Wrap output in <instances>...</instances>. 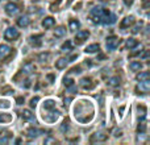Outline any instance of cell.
Masks as SVG:
<instances>
[{"instance_id":"cell-1","label":"cell","mask_w":150,"mask_h":145,"mask_svg":"<svg viewBox=\"0 0 150 145\" xmlns=\"http://www.w3.org/2000/svg\"><path fill=\"white\" fill-rule=\"evenodd\" d=\"M91 16H92L95 23H103V24H113L116 21V16L111 15L108 11H105L101 7H96L91 11Z\"/></svg>"},{"instance_id":"cell-2","label":"cell","mask_w":150,"mask_h":145,"mask_svg":"<svg viewBox=\"0 0 150 145\" xmlns=\"http://www.w3.org/2000/svg\"><path fill=\"white\" fill-rule=\"evenodd\" d=\"M18 37H20V32H18L16 28H13V26L8 28L7 31H5V33H4V38L8 40V41H13V40H17Z\"/></svg>"},{"instance_id":"cell-3","label":"cell","mask_w":150,"mask_h":145,"mask_svg":"<svg viewBox=\"0 0 150 145\" xmlns=\"http://www.w3.org/2000/svg\"><path fill=\"white\" fill-rule=\"evenodd\" d=\"M105 45H107V49L108 50H116V48L120 45V38H117L116 36H111L107 38L105 41Z\"/></svg>"},{"instance_id":"cell-4","label":"cell","mask_w":150,"mask_h":145,"mask_svg":"<svg viewBox=\"0 0 150 145\" xmlns=\"http://www.w3.org/2000/svg\"><path fill=\"white\" fill-rule=\"evenodd\" d=\"M5 12L9 16H16L20 13V8H18L17 4H15V3H8V4L5 5Z\"/></svg>"},{"instance_id":"cell-5","label":"cell","mask_w":150,"mask_h":145,"mask_svg":"<svg viewBox=\"0 0 150 145\" xmlns=\"http://www.w3.org/2000/svg\"><path fill=\"white\" fill-rule=\"evenodd\" d=\"M149 90H150V82H149V79L140 80V85H137V87H136V91H138V92H141V94L149 92Z\"/></svg>"},{"instance_id":"cell-6","label":"cell","mask_w":150,"mask_h":145,"mask_svg":"<svg viewBox=\"0 0 150 145\" xmlns=\"http://www.w3.org/2000/svg\"><path fill=\"white\" fill-rule=\"evenodd\" d=\"M88 37H90V32L88 31H79L75 34V41H76L78 44H83Z\"/></svg>"},{"instance_id":"cell-7","label":"cell","mask_w":150,"mask_h":145,"mask_svg":"<svg viewBox=\"0 0 150 145\" xmlns=\"http://www.w3.org/2000/svg\"><path fill=\"white\" fill-rule=\"evenodd\" d=\"M29 42H30L32 46L38 48L42 44V34H36V36H30L29 37Z\"/></svg>"},{"instance_id":"cell-8","label":"cell","mask_w":150,"mask_h":145,"mask_svg":"<svg viewBox=\"0 0 150 145\" xmlns=\"http://www.w3.org/2000/svg\"><path fill=\"white\" fill-rule=\"evenodd\" d=\"M11 52L12 50H11V48L8 45H0V61L5 60L11 54Z\"/></svg>"},{"instance_id":"cell-9","label":"cell","mask_w":150,"mask_h":145,"mask_svg":"<svg viewBox=\"0 0 150 145\" xmlns=\"http://www.w3.org/2000/svg\"><path fill=\"white\" fill-rule=\"evenodd\" d=\"M107 139H108V136L103 132H95L91 136V141H92V143H96V141H105Z\"/></svg>"},{"instance_id":"cell-10","label":"cell","mask_w":150,"mask_h":145,"mask_svg":"<svg viewBox=\"0 0 150 145\" xmlns=\"http://www.w3.org/2000/svg\"><path fill=\"white\" fill-rule=\"evenodd\" d=\"M133 24H134V17H133V16H128V17L122 18L121 24H120V28H121V29L129 28V26L133 25Z\"/></svg>"},{"instance_id":"cell-11","label":"cell","mask_w":150,"mask_h":145,"mask_svg":"<svg viewBox=\"0 0 150 145\" xmlns=\"http://www.w3.org/2000/svg\"><path fill=\"white\" fill-rule=\"evenodd\" d=\"M54 24H55V20L53 17H45L44 20H42V26H44L45 29H50V28H53L54 26Z\"/></svg>"},{"instance_id":"cell-12","label":"cell","mask_w":150,"mask_h":145,"mask_svg":"<svg viewBox=\"0 0 150 145\" xmlns=\"http://www.w3.org/2000/svg\"><path fill=\"white\" fill-rule=\"evenodd\" d=\"M29 24H30V20H29L28 16H21V17L17 18V25L20 28H26Z\"/></svg>"},{"instance_id":"cell-13","label":"cell","mask_w":150,"mask_h":145,"mask_svg":"<svg viewBox=\"0 0 150 145\" xmlns=\"http://www.w3.org/2000/svg\"><path fill=\"white\" fill-rule=\"evenodd\" d=\"M99 50H100V45L99 44H91L86 48L84 52L88 53V54H92V53H96V52H99Z\"/></svg>"},{"instance_id":"cell-14","label":"cell","mask_w":150,"mask_h":145,"mask_svg":"<svg viewBox=\"0 0 150 145\" xmlns=\"http://www.w3.org/2000/svg\"><path fill=\"white\" fill-rule=\"evenodd\" d=\"M67 62H69V60H66V58H59L58 61H55V68L58 70H62V69H65L67 66Z\"/></svg>"},{"instance_id":"cell-15","label":"cell","mask_w":150,"mask_h":145,"mask_svg":"<svg viewBox=\"0 0 150 145\" xmlns=\"http://www.w3.org/2000/svg\"><path fill=\"white\" fill-rule=\"evenodd\" d=\"M80 86H82L83 88H92V80H91L90 78H83V79L80 80Z\"/></svg>"},{"instance_id":"cell-16","label":"cell","mask_w":150,"mask_h":145,"mask_svg":"<svg viewBox=\"0 0 150 145\" xmlns=\"http://www.w3.org/2000/svg\"><path fill=\"white\" fill-rule=\"evenodd\" d=\"M137 45H138V42H137V40H134V38H128L127 42H125V46H127L128 49H134Z\"/></svg>"},{"instance_id":"cell-17","label":"cell","mask_w":150,"mask_h":145,"mask_svg":"<svg viewBox=\"0 0 150 145\" xmlns=\"http://www.w3.org/2000/svg\"><path fill=\"white\" fill-rule=\"evenodd\" d=\"M65 34H66V28H65L63 25L58 26V28L54 31V36H55V37H63Z\"/></svg>"},{"instance_id":"cell-18","label":"cell","mask_w":150,"mask_h":145,"mask_svg":"<svg viewBox=\"0 0 150 145\" xmlns=\"http://www.w3.org/2000/svg\"><path fill=\"white\" fill-rule=\"evenodd\" d=\"M61 50H62L63 53H69L73 50V44H71V41H66L65 44L61 46Z\"/></svg>"},{"instance_id":"cell-19","label":"cell","mask_w":150,"mask_h":145,"mask_svg":"<svg viewBox=\"0 0 150 145\" xmlns=\"http://www.w3.org/2000/svg\"><path fill=\"white\" fill-rule=\"evenodd\" d=\"M12 122V116L9 114H0V123L5 124V123H11Z\"/></svg>"},{"instance_id":"cell-20","label":"cell","mask_w":150,"mask_h":145,"mask_svg":"<svg viewBox=\"0 0 150 145\" xmlns=\"http://www.w3.org/2000/svg\"><path fill=\"white\" fill-rule=\"evenodd\" d=\"M34 65L33 63H25L24 65V68H23V72H25V74H30V72H33L34 71Z\"/></svg>"},{"instance_id":"cell-21","label":"cell","mask_w":150,"mask_h":145,"mask_svg":"<svg viewBox=\"0 0 150 145\" xmlns=\"http://www.w3.org/2000/svg\"><path fill=\"white\" fill-rule=\"evenodd\" d=\"M26 135H28L29 139H34V137L38 136V131H37L34 127H32V128H29V129L26 131Z\"/></svg>"},{"instance_id":"cell-22","label":"cell","mask_w":150,"mask_h":145,"mask_svg":"<svg viewBox=\"0 0 150 145\" xmlns=\"http://www.w3.org/2000/svg\"><path fill=\"white\" fill-rule=\"evenodd\" d=\"M80 26V23L78 20H70V23H69V29H70V31H76L78 28H79Z\"/></svg>"},{"instance_id":"cell-23","label":"cell","mask_w":150,"mask_h":145,"mask_svg":"<svg viewBox=\"0 0 150 145\" xmlns=\"http://www.w3.org/2000/svg\"><path fill=\"white\" fill-rule=\"evenodd\" d=\"M108 85L112 86V87H117L120 85V78L119 77H112L111 79L108 80Z\"/></svg>"},{"instance_id":"cell-24","label":"cell","mask_w":150,"mask_h":145,"mask_svg":"<svg viewBox=\"0 0 150 145\" xmlns=\"http://www.w3.org/2000/svg\"><path fill=\"white\" fill-rule=\"evenodd\" d=\"M129 68H130V70H133V71H140L141 68H142V63L141 62H132L129 65Z\"/></svg>"},{"instance_id":"cell-25","label":"cell","mask_w":150,"mask_h":145,"mask_svg":"<svg viewBox=\"0 0 150 145\" xmlns=\"http://www.w3.org/2000/svg\"><path fill=\"white\" fill-rule=\"evenodd\" d=\"M23 119H24V120H32V119H33V114H32L30 109H24V112H23Z\"/></svg>"},{"instance_id":"cell-26","label":"cell","mask_w":150,"mask_h":145,"mask_svg":"<svg viewBox=\"0 0 150 145\" xmlns=\"http://www.w3.org/2000/svg\"><path fill=\"white\" fill-rule=\"evenodd\" d=\"M54 107H55V102L52 100V99L46 100V102H45V104H44V108L45 109H53Z\"/></svg>"},{"instance_id":"cell-27","label":"cell","mask_w":150,"mask_h":145,"mask_svg":"<svg viewBox=\"0 0 150 145\" xmlns=\"http://www.w3.org/2000/svg\"><path fill=\"white\" fill-rule=\"evenodd\" d=\"M149 77H150L149 71H144V72H140V74H137L136 79H137V80H144V79H149Z\"/></svg>"},{"instance_id":"cell-28","label":"cell","mask_w":150,"mask_h":145,"mask_svg":"<svg viewBox=\"0 0 150 145\" xmlns=\"http://www.w3.org/2000/svg\"><path fill=\"white\" fill-rule=\"evenodd\" d=\"M49 58H50V54H49V53H41V54L38 55V60L41 61V62H46Z\"/></svg>"},{"instance_id":"cell-29","label":"cell","mask_w":150,"mask_h":145,"mask_svg":"<svg viewBox=\"0 0 150 145\" xmlns=\"http://www.w3.org/2000/svg\"><path fill=\"white\" fill-rule=\"evenodd\" d=\"M145 114H146V108L142 106H138V116H141V119H145Z\"/></svg>"},{"instance_id":"cell-30","label":"cell","mask_w":150,"mask_h":145,"mask_svg":"<svg viewBox=\"0 0 150 145\" xmlns=\"http://www.w3.org/2000/svg\"><path fill=\"white\" fill-rule=\"evenodd\" d=\"M11 102L9 100H0V108H9Z\"/></svg>"},{"instance_id":"cell-31","label":"cell","mask_w":150,"mask_h":145,"mask_svg":"<svg viewBox=\"0 0 150 145\" xmlns=\"http://www.w3.org/2000/svg\"><path fill=\"white\" fill-rule=\"evenodd\" d=\"M63 83H65V86H67V87L74 86V80L71 79V78H65V79H63Z\"/></svg>"},{"instance_id":"cell-32","label":"cell","mask_w":150,"mask_h":145,"mask_svg":"<svg viewBox=\"0 0 150 145\" xmlns=\"http://www.w3.org/2000/svg\"><path fill=\"white\" fill-rule=\"evenodd\" d=\"M137 131H138V132H145V131H146V124H145V123H141V124H138Z\"/></svg>"},{"instance_id":"cell-33","label":"cell","mask_w":150,"mask_h":145,"mask_svg":"<svg viewBox=\"0 0 150 145\" xmlns=\"http://www.w3.org/2000/svg\"><path fill=\"white\" fill-rule=\"evenodd\" d=\"M38 100H40V98H38V96H36V98H33V99H32V100H30V107H32V108L37 106V102H38Z\"/></svg>"},{"instance_id":"cell-34","label":"cell","mask_w":150,"mask_h":145,"mask_svg":"<svg viewBox=\"0 0 150 145\" xmlns=\"http://www.w3.org/2000/svg\"><path fill=\"white\" fill-rule=\"evenodd\" d=\"M1 91H3V94H12V92H13L11 87H4Z\"/></svg>"},{"instance_id":"cell-35","label":"cell","mask_w":150,"mask_h":145,"mask_svg":"<svg viewBox=\"0 0 150 145\" xmlns=\"http://www.w3.org/2000/svg\"><path fill=\"white\" fill-rule=\"evenodd\" d=\"M142 5H144V8H145V9H148V8L150 7V0H144Z\"/></svg>"},{"instance_id":"cell-36","label":"cell","mask_w":150,"mask_h":145,"mask_svg":"<svg viewBox=\"0 0 150 145\" xmlns=\"http://www.w3.org/2000/svg\"><path fill=\"white\" fill-rule=\"evenodd\" d=\"M113 133H115L113 136H116V137H120V136L122 135V131H121V129H115Z\"/></svg>"},{"instance_id":"cell-37","label":"cell","mask_w":150,"mask_h":145,"mask_svg":"<svg viewBox=\"0 0 150 145\" xmlns=\"http://www.w3.org/2000/svg\"><path fill=\"white\" fill-rule=\"evenodd\" d=\"M8 141H9V139L5 136V137H1L0 139V144H8Z\"/></svg>"},{"instance_id":"cell-38","label":"cell","mask_w":150,"mask_h":145,"mask_svg":"<svg viewBox=\"0 0 150 145\" xmlns=\"http://www.w3.org/2000/svg\"><path fill=\"white\" fill-rule=\"evenodd\" d=\"M59 3H61V0H58V1H57V4H52V8H50V9H52V11H57L58 9V4H59Z\"/></svg>"},{"instance_id":"cell-39","label":"cell","mask_w":150,"mask_h":145,"mask_svg":"<svg viewBox=\"0 0 150 145\" xmlns=\"http://www.w3.org/2000/svg\"><path fill=\"white\" fill-rule=\"evenodd\" d=\"M140 31H141V24H140V25H137V26H136V28L133 29L132 32H133V33L136 34V33H138V32H140Z\"/></svg>"},{"instance_id":"cell-40","label":"cell","mask_w":150,"mask_h":145,"mask_svg":"<svg viewBox=\"0 0 150 145\" xmlns=\"http://www.w3.org/2000/svg\"><path fill=\"white\" fill-rule=\"evenodd\" d=\"M133 1H134V0H124V3H125L127 7H130V5L133 4Z\"/></svg>"},{"instance_id":"cell-41","label":"cell","mask_w":150,"mask_h":145,"mask_svg":"<svg viewBox=\"0 0 150 145\" xmlns=\"http://www.w3.org/2000/svg\"><path fill=\"white\" fill-rule=\"evenodd\" d=\"M16 102H17V104H20V106H21V104H24V98H23V96H20V98L16 99Z\"/></svg>"},{"instance_id":"cell-42","label":"cell","mask_w":150,"mask_h":145,"mask_svg":"<svg viewBox=\"0 0 150 145\" xmlns=\"http://www.w3.org/2000/svg\"><path fill=\"white\" fill-rule=\"evenodd\" d=\"M67 127H69V125H67V123H63V125H62V128H61V129H62V131H65V129H67Z\"/></svg>"},{"instance_id":"cell-43","label":"cell","mask_w":150,"mask_h":145,"mask_svg":"<svg viewBox=\"0 0 150 145\" xmlns=\"http://www.w3.org/2000/svg\"><path fill=\"white\" fill-rule=\"evenodd\" d=\"M73 72H76V74H79V72H80V68H75V69H73Z\"/></svg>"},{"instance_id":"cell-44","label":"cell","mask_w":150,"mask_h":145,"mask_svg":"<svg viewBox=\"0 0 150 145\" xmlns=\"http://www.w3.org/2000/svg\"><path fill=\"white\" fill-rule=\"evenodd\" d=\"M141 57H142V58H148L149 57V52H145L142 55H141Z\"/></svg>"},{"instance_id":"cell-45","label":"cell","mask_w":150,"mask_h":145,"mask_svg":"<svg viewBox=\"0 0 150 145\" xmlns=\"http://www.w3.org/2000/svg\"><path fill=\"white\" fill-rule=\"evenodd\" d=\"M71 100H73V99H71V98H67V99H65V104H69V103H70Z\"/></svg>"},{"instance_id":"cell-46","label":"cell","mask_w":150,"mask_h":145,"mask_svg":"<svg viewBox=\"0 0 150 145\" xmlns=\"http://www.w3.org/2000/svg\"><path fill=\"white\" fill-rule=\"evenodd\" d=\"M47 78H49V79L52 80V83H53V80H54V75H47Z\"/></svg>"},{"instance_id":"cell-47","label":"cell","mask_w":150,"mask_h":145,"mask_svg":"<svg viewBox=\"0 0 150 145\" xmlns=\"http://www.w3.org/2000/svg\"><path fill=\"white\" fill-rule=\"evenodd\" d=\"M49 143H54V140H53V139H49V140L45 141V144H49Z\"/></svg>"},{"instance_id":"cell-48","label":"cell","mask_w":150,"mask_h":145,"mask_svg":"<svg viewBox=\"0 0 150 145\" xmlns=\"http://www.w3.org/2000/svg\"><path fill=\"white\" fill-rule=\"evenodd\" d=\"M124 109H125V107H121V108H120V112H121V115H122V112H124Z\"/></svg>"},{"instance_id":"cell-49","label":"cell","mask_w":150,"mask_h":145,"mask_svg":"<svg viewBox=\"0 0 150 145\" xmlns=\"http://www.w3.org/2000/svg\"><path fill=\"white\" fill-rule=\"evenodd\" d=\"M71 1H73V0H69V3H71Z\"/></svg>"},{"instance_id":"cell-50","label":"cell","mask_w":150,"mask_h":145,"mask_svg":"<svg viewBox=\"0 0 150 145\" xmlns=\"http://www.w3.org/2000/svg\"><path fill=\"white\" fill-rule=\"evenodd\" d=\"M0 132H1V129H0Z\"/></svg>"}]
</instances>
